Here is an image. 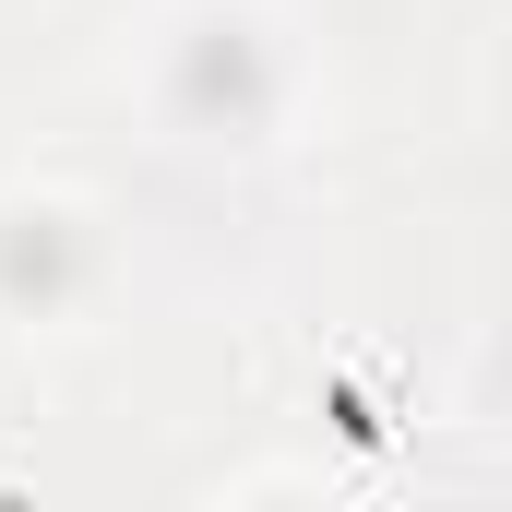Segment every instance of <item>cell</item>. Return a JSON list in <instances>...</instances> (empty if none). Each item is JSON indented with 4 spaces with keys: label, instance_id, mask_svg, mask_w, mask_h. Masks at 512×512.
I'll return each mask as SVG.
<instances>
[{
    "label": "cell",
    "instance_id": "6da1fadb",
    "mask_svg": "<svg viewBox=\"0 0 512 512\" xmlns=\"http://www.w3.org/2000/svg\"><path fill=\"white\" fill-rule=\"evenodd\" d=\"M155 108L191 143H262L298 108V48L251 0H191L167 24V48H155Z\"/></svg>",
    "mask_w": 512,
    "mask_h": 512
},
{
    "label": "cell",
    "instance_id": "7a4b0ae2",
    "mask_svg": "<svg viewBox=\"0 0 512 512\" xmlns=\"http://www.w3.org/2000/svg\"><path fill=\"white\" fill-rule=\"evenodd\" d=\"M96 215L84 203H0V322H72L96 298Z\"/></svg>",
    "mask_w": 512,
    "mask_h": 512
}]
</instances>
